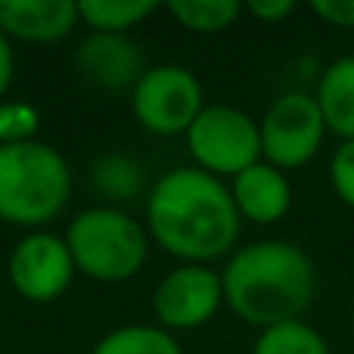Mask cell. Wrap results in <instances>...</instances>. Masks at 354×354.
<instances>
[{
    "label": "cell",
    "mask_w": 354,
    "mask_h": 354,
    "mask_svg": "<svg viewBox=\"0 0 354 354\" xmlns=\"http://www.w3.org/2000/svg\"><path fill=\"white\" fill-rule=\"evenodd\" d=\"M149 243L147 227L115 205L84 208L66 230L75 270L97 283L134 280L149 258Z\"/></svg>",
    "instance_id": "cell-4"
},
{
    "label": "cell",
    "mask_w": 354,
    "mask_h": 354,
    "mask_svg": "<svg viewBox=\"0 0 354 354\" xmlns=\"http://www.w3.org/2000/svg\"><path fill=\"white\" fill-rule=\"evenodd\" d=\"M252 354H330V348L314 326L292 320V324L268 326L258 333Z\"/></svg>",
    "instance_id": "cell-18"
},
{
    "label": "cell",
    "mask_w": 354,
    "mask_h": 354,
    "mask_svg": "<svg viewBox=\"0 0 354 354\" xmlns=\"http://www.w3.org/2000/svg\"><path fill=\"white\" fill-rule=\"evenodd\" d=\"M75 261L66 236L50 230H28L6 258V277L12 289L31 305L56 301L75 280Z\"/></svg>",
    "instance_id": "cell-8"
},
{
    "label": "cell",
    "mask_w": 354,
    "mask_h": 354,
    "mask_svg": "<svg viewBox=\"0 0 354 354\" xmlns=\"http://www.w3.org/2000/svg\"><path fill=\"white\" fill-rule=\"evenodd\" d=\"M91 354H183L174 333L149 324H128L106 333Z\"/></svg>",
    "instance_id": "cell-15"
},
{
    "label": "cell",
    "mask_w": 354,
    "mask_h": 354,
    "mask_svg": "<svg viewBox=\"0 0 354 354\" xmlns=\"http://www.w3.org/2000/svg\"><path fill=\"white\" fill-rule=\"evenodd\" d=\"M261 134V159L280 171L301 168L320 153L326 137V122L314 93L289 91L268 106L258 122Z\"/></svg>",
    "instance_id": "cell-7"
},
{
    "label": "cell",
    "mask_w": 354,
    "mask_h": 354,
    "mask_svg": "<svg viewBox=\"0 0 354 354\" xmlns=\"http://www.w3.org/2000/svg\"><path fill=\"white\" fill-rule=\"evenodd\" d=\"M156 10V0H81L78 19L97 35H128Z\"/></svg>",
    "instance_id": "cell-14"
},
{
    "label": "cell",
    "mask_w": 354,
    "mask_h": 354,
    "mask_svg": "<svg viewBox=\"0 0 354 354\" xmlns=\"http://www.w3.org/2000/svg\"><path fill=\"white\" fill-rule=\"evenodd\" d=\"M78 22V3L72 0H0V31L10 41L56 44Z\"/></svg>",
    "instance_id": "cell-11"
},
{
    "label": "cell",
    "mask_w": 354,
    "mask_h": 354,
    "mask_svg": "<svg viewBox=\"0 0 354 354\" xmlns=\"http://www.w3.org/2000/svg\"><path fill=\"white\" fill-rule=\"evenodd\" d=\"M314 16L336 28H354V0H314Z\"/></svg>",
    "instance_id": "cell-21"
},
{
    "label": "cell",
    "mask_w": 354,
    "mask_h": 354,
    "mask_svg": "<svg viewBox=\"0 0 354 354\" xmlns=\"http://www.w3.org/2000/svg\"><path fill=\"white\" fill-rule=\"evenodd\" d=\"M72 196V168L56 147L41 140L0 147V221L41 230Z\"/></svg>",
    "instance_id": "cell-3"
},
{
    "label": "cell",
    "mask_w": 354,
    "mask_h": 354,
    "mask_svg": "<svg viewBox=\"0 0 354 354\" xmlns=\"http://www.w3.org/2000/svg\"><path fill=\"white\" fill-rule=\"evenodd\" d=\"M37 128H41V112L31 103H25V100H3L0 103V147L35 140Z\"/></svg>",
    "instance_id": "cell-19"
},
{
    "label": "cell",
    "mask_w": 354,
    "mask_h": 354,
    "mask_svg": "<svg viewBox=\"0 0 354 354\" xmlns=\"http://www.w3.org/2000/svg\"><path fill=\"white\" fill-rule=\"evenodd\" d=\"M239 218L230 187L196 165L171 168L147 193V233L180 264H212L233 252Z\"/></svg>",
    "instance_id": "cell-1"
},
{
    "label": "cell",
    "mask_w": 354,
    "mask_h": 354,
    "mask_svg": "<svg viewBox=\"0 0 354 354\" xmlns=\"http://www.w3.org/2000/svg\"><path fill=\"white\" fill-rule=\"evenodd\" d=\"M202 109L205 97L199 78L177 62L149 66L131 91V112L137 124L156 137L187 134Z\"/></svg>",
    "instance_id": "cell-6"
},
{
    "label": "cell",
    "mask_w": 354,
    "mask_h": 354,
    "mask_svg": "<svg viewBox=\"0 0 354 354\" xmlns=\"http://www.w3.org/2000/svg\"><path fill=\"white\" fill-rule=\"evenodd\" d=\"M221 286L224 305L239 320L268 330L301 320L317 292V270L308 252L295 243L261 239L227 258Z\"/></svg>",
    "instance_id": "cell-2"
},
{
    "label": "cell",
    "mask_w": 354,
    "mask_h": 354,
    "mask_svg": "<svg viewBox=\"0 0 354 354\" xmlns=\"http://www.w3.org/2000/svg\"><path fill=\"white\" fill-rule=\"evenodd\" d=\"M230 196L239 218L252 224H277L286 218L292 205V187H289L286 171L268 165L264 159L233 177Z\"/></svg>",
    "instance_id": "cell-12"
},
{
    "label": "cell",
    "mask_w": 354,
    "mask_h": 354,
    "mask_svg": "<svg viewBox=\"0 0 354 354\" xmlns=\"http://www.w3.org/2000/svg\"><path fill=\"white\" fill-rule=\"evenodd\" d=\"M224 305L221 274L208 264H180L159 280L153 292V314L162 330H199Z\"/></svg>",
    "instance_id": "cell-9"
},
{
    "label": "cell",
    "mask_w": 354,
    "mask_h": 354,
    "mask_svg": "<svg viewBox=\"0 0 354 354\" xmlns=\"http://www.w3.org/2000/svg\"><path fill=\"white\" fill-rule=\"evenodd\" d=\"M75 66L91 84L103 91H134L140 75L147 72L137 41L128 35H91L78 44Z\"/></svg>",
    "instance_id": "cell-10"
},
{
    "label": "cell",
    "mask_w": 354,
    "mask_h": 354,
    "mask_svg": "<svg viewBox=\"0 0 354 354\" xmlns=\"http://www.w3.org/2000/svg\"><path fill=\"white\" fill-rule=\"evenodd\" d=\"M243 10L249 12V16H255L258 22L274 25V22H283L286 16H292L295 3L292 0H249Z\"/></svg>",
    "instance_id": "cell-22"
},
{
    "label": "cell",
    "mask_w": 354,
    "mask_h": 354,
    "mask_svg": "<svg viewBox=\"0 0 354 354\" xmlns=\"http://www.w3.org/2000/svg\"><path fill=\"white\" fill-rule=\"evenodd\" d=\"M187 149L196 168L214 177H236L261 162V134L249 112L227 103H212L199 112L187 134Z\"/></svg>",
    "instance_id": "cell-5"
},
{
    "label": "cell",
    "mask_w": 354,
    "mask_h": 354,
    "mask_svg": "<svg viewBox=\"0 0 354 354\" xmlns=\"http://www.w3.org/2000/svg\"><path fill=\"white\" fill-rule=\"evenodd\" d=\"M330 183H333V193L348 208H354V140L339 143V149L333 153Z\"/></svg>",
    "instance_id": "cell-20"
},
{
    "label": "cell",
    "mask_w": 354,
    "mask_h": 354,
    "mask_svg": "<svg viewBox=\"0 0 354 354\" xmlns=\"http://www.w3.org/2000/svg\"><path fill=\"white\" fill-rule=\"evenodd\" d=\"M12 72H16V53H12V41L0 31V103H3L6 91L12 84Z\"/></svg>",
    "instance_id": "cell-23"
},
{
    "label": "cell",
    "mask_w": 354,
    "mask_h": 354,
    "mask_svg": "<svg viewBox=\"0 0 354 354\" xmlns=\"http://www.w3.org/2000/svg\"><path fill=\"white\" fill-rule=\"evenodd\" d=\"M91 183L106 199H137L143 193V168L131 156L106 153L91 165Z\"/></svg>",
    "instance_id": "cell-17"
},
{
    "label": "cell",
    "mask_w": 354,
    "mask_h": 354,
    "mask_svg": "<svg viewBox=\"0 0 354 354\" xmlns=\"http://www.w3.org/2000/svg\"><path fill=\"white\" fill-rule=\"evenodd\" d=\"M165 10L187 31L218 35V31H227L236 22L239 12H243V3H236V0H171Z\"/></svg>",
    "instance_id": "cell-16"
},
{
    "label": "cell",
    "mask_w": 354,
    "mask_h": 354,
    "mask_svg": "<svg viewBox=\"0 0 354 354\" xmlns=\"http://www.w3.org/2000/svg\"><path fill=\"white\" fill-rule=\"evenodd\" d=\"M314 100L320 106L326 131H333L342 143L354 140V56H342L324 68Z\"/></svg>",
    "instance_id": "cell-13"
}]
</instances>
